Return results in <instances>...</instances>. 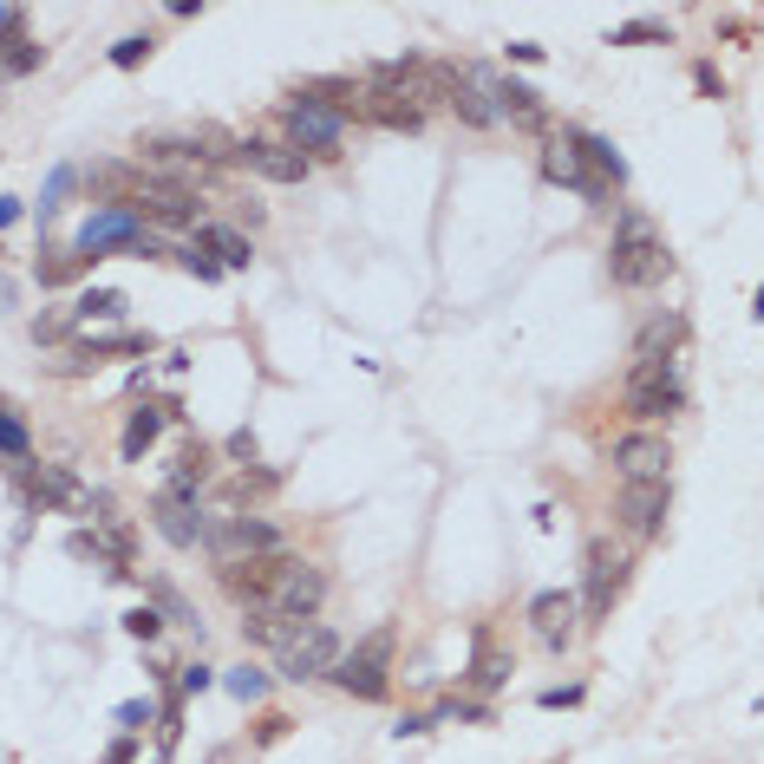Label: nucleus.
<instances>
[{
	"label": "nucleus",
	"instance_id": "1",
	"mask_svg": "<svg viewBox=\"0 0 764 764\" xmlns=\"http://www.w3.org/2000/svg\"><path fill=\"white\" fill-rule=\"evenodd\" d=\"M667 268H674V255H667L660 229H654L641 209H621V222H615V248H608V275H615V288H654V281H667Z\"/></svg>",
	"mask_w": 764,
	"mask_h": 764
},
{
	"label": "nucleus",
	"instance_id": "2",
	"mask_svg": "<svg viewBox=\"0 0 764 764\" xmlns=\"http://www.w3.org/2000/svg\"><path fill=\"white\" fill-rule=\"evenodd\" d=\"M392 641H399L392 628L366 634V641H360L353 654H340V660H334V674H327V680H334L340 693H353V700H386V667H392Z\"/></svg>",
	"mask_w": 764,
	"mask_h": 764
},
{
	"label": "nucleus",
	"instance_id": "3",
	"mask_svg": "<svg viewBox=\"0 0 764 764\" xmlns=\"http://www.w3.org/2000/svg\"><path fill=\"white\" fill-rule=\"evenodd\" d=\"M78 255H105V248H137V255H157V242L144 235V216L131 209V203H105L98 216H85V229H78V242H72Z\"/></svg>",
	"mask_w": 764,
	"mask_h": 764
},
{
	"label": "nucleus",
	"instance_id": "4",
	"mask_svg": "<svg viewBox=\"0 0 764 764\" xmlns=\"http://www.w3.org/2000/svg\"><path fill=\"white\" fill-rule=\"evenodd\" d=\"M203 549L229 569V562H248V556H281V530L262 523V517H229V523L203 530Z\"/></svg>",
	"mask_w": 764,
	"mask_h": 764
},
{
	"label": "nucleus",
	"instance_id": "5",
	"mask_svg": "<svg viewBox=\"0 0 764 764\" xmlns=\"http://www.w3.org/2000/svg\"><path fill=\"white\" fill-rule=\"evenodd\" d=\"M131 209L144 216V222H163V229H183V222H196V190L183 183V177H137V196H131Z\"/></svg>",
	"mask_w": 764,
	"mask_h": 764
},
{
	"label": "nucleus",
	"instance_id": "6",
	"mask_svg": "<svg viewBox=\"0 0 764 764\" xmlns=\"http://www.w3.org/2000/svg\"><path fill=\"white\" fill-rule=\"evenodd\" d=\"M621 399H628V412H634V419H674V412L687 405V386H680V373H674V366H634Z\"/></svg>",
	"mask_w": 764,
	"mask_h": 764
},
{
	"label": "nucleus",
	"instance_id": "7",
	"mask_svg": "<svg viewBox=\"0 0 764 764\" xmlns=\"http://www.w3.org/2000/svg\"><path fill=\"white\" fill-rule=\"evenodd\" d=\"M334 660H340V634L334 628H320V621H307L288 647H281V680H327L334 674Z\"/></svg>",
	"mask_w": 764,
	"mask_h": 764
},
{
	"label": "nucleus",
	"instance_id": "8",
	"mask_svg": "<svg viewBox=\"0 0 764 764\" xmlns=\"http://www.w3.org/2000/svg\"><path fill=\"white\" fill-rule=\"evenodd\" d=\"M281 124H288V150H314V157H334L340 150V137H347V118H334V111H320V105H307V98H294L288 111H281Z\"/></svg>",
	"mask_w": 764,
	"mask_h": 764
},
{
	"label": "nucleus",
	"instance_id": "9",
	"mask_svg": "<svg viewBox=\"0 0 764 764\" xmlns=\"http://www.w3.org/2000/svg\"><path fill=\"white\" fill-rule=\"evenodd\" d=\"M288 569H294V556H248V562H229V569H222V589H229V602H242V608L262 615Z\"/></svg>",
	"mask_w": 764,
	"mask_h": 764
},
{
	"label": "nucleus",
	"instance_id": "10",
	"mask_svg": "<svg viewBox=\"0 0 764 764\" xmlns=\"http://www.w3.org/2000/svg\"><path fill=\"white\" fill-rule=\"evenodd\" d=\"M621 589H628V556L615 543H589V589L575 608H589V621H602V615H615Z\"/></svg>",
	"mask_w": 764,
	"mask_h": 764
},
{
	"label": "nucleus",
	"instance_id": "11",
	"mask_svg": "<svg viewBox=\"0 0 764 764\" xmlns=\"http://www.w3.org/2000/svg\"><path fill=\"white\" fill-rule=\"evenodd\" d=\"M667 464H674V445L660 432H628L615 438V471L621 484H667Z\"/></svg>",
	"mask_w": 764,
	"mask_h": 764
},
{
	"label": "nucleus",
	"instance_id": "12",
	"mask_svg": "<svg viewBox=\"0 0 764 764\" xmlns=\"http://www.w3.org/2000/svg\"><path fill=\"white\" fill-rule=\"evenodd\" d=\"M360 111H366L373 124H386V131H419V124H425V105H419L412 78H379V85L360 98Z\"/></svg>",
	"mask_w": 764,
	"mask_h": 764
},
{
	"label": "nucleus",
	"instance_id": "13",
	"mask_svg": "<svg viewBox=\"0 0 764 764\" xmlns=\"http://www.w3.org/2000/svg\"><path fill=\"white\" fill-rule=\"evenodd\" d=\"M667 510H674V484H621V497H615V517L628 536H660Z\"/></svg>",
	"mask_w": 764,
	"mask_h": 764
},
{
	"label": "nucleus",
	"instance_id": "14",
	"mask_svg": "<svg viewBox=\"0 0 764 764\" xmlns=\"http://www.w3.org/2000/svg\"><path fill=\"white\" fill-rule=\"evenodd\" d=\"M320 595H327V575H320L314 562H294V569L281 575V589L268 595V608H262V615H281V621H314Z\"/></svg>",
	"mask_w": 764,
	"mask_h": 764
},
{
	"label": "nucleus",
	"instance_id": "15",
	"mask_svg": "<svg viewBox=\"0 0 764 764\" xmlns=\"http://www.w3.org/2000/svg\"><path fill=\"white\" fill-rule=\"evenodd\" d=\"M235 163H248V170L268 177V183H301V177H307V157L288 150V144H275V137H242V144H235Z\"/></svg>",
	"mask_w": 764,
	"mask_h": 764
},
{
	"label": "nucleus",
	"instance_id": "16",
	"mask_svg": "<svg viewBox=\"0 0 764 764\" xmlns=\"http://www.w3.org/2000/svg\"><path fill=\"white\" fill-rule=\"evenodd\" d=\"M575 595H562V589H549V595H536L530 602V621H536V641L543 647H569L575 641Z\"/></svg>",
	"mask_w": 764,
	"mask_h": 764
},
{
	"label": "nucleus",
	"instance_id": "17",
	"mask_svg": "<svg viewBox=\"0 0 764 764\" xmlns=\"http://www.w3.org/2000/svg\"><path fill=\"white\" fill-rule=\"evenodd\" d=\"M680 340H687V320H680V314H660V320H647V334L634 340V366H674Z\"/></svg>",
	"mask_w": 764,
	"mask_h": 764
},
{
	"label": "nucleus",
	"instance_id": "18",
	"mask_svg": "<svg viewBox=\"0 0 764 764\" xmlns=\"http://www.w3.org/2000/svg\"><path fill=\"white\" fill-rule=\"evenodd\" d=\"M445 105H451V111H458L464 124H477V131H490V124H497V105H490V78H484V72H471V78H458Z\"/></svg>",
	"mask_w": 764,
	"mask_h": 764
},
{
	"label": "nucleus",
	"instance_id": "19",
	"mask_svg": "<svg viewBox=\"0 0 764 764\" xmlns=\"http://www.w3.org/2000/svg\"><path fill=\"white\" fill-rule=\"evenodd\" d=\"M543 177H549V183H569V190H582L589 203H602V196H608V190H602V183H595V177H589V170L575 163V150H569V137H556V144L543 150Z\"/></svg>",
	"mask_w": 764,
	"mask_h": 764
},
{
	"label": "nucleus",
	"instance_id": "20",
	"mask_svg": "<svg viewBox=\"0 0 764 764\" xmlns=\"http://www.w3.org/2000/svg\"><path fill=\"white\" fill-rule=\"evenodd\" d=\"M196 248L216 262V268H248V235L242 229H229V222H209V229H196Z\"/></svg>",
	"mask_w": 764,
	"mask_h": 764
},
{
	"label": "nucleus",
	"instance_id": "21",
	"mask_svg": "<svg viewBox=\"0 0 764 764\" xmlns=\"http://www.w3.org/2000/svg\"><path fill=\"white\" fill-rule=\"evenodd\" d=\"M150 517H157V530L177 543V549H190V543H203V517H196V504H177V497H163L157 490V504H150Z\"/></svg>",
	"mask_w": 764,
	"mask_h": 764
},
{
	"label": "nucleus",
	"instance_id": "22",
	"mask_svg": "<svg viewBox=\"0 0 764 764\" xmlns=\"http://www.w3.org/2000/svg\"><path fill=\"white\" fill-rule=\"evenodd\" d=\"M490 98H497V118L510 111L517 124H530V131H543V98H536V92H530L523 78H497V85H490Z\"/></svg>",
	"mask_w": 764,
	"mask_h": 764
},
{
	"label": "nucleus",
	"instance_id": "23",
	"mask_svg": "<svg viewBox=\"0 0 764 764\" xmlns=\"http://www.w3.org/2000/svg\"><path fill=\"white\" fill-rule=\"evenodd\" d=\"M157 432H163V412H157V405H137V412H131V425H124V445H118V451H124V464H137V458L157 445Z\"/></svg>",
	"mask_w": 764,
	"mask_h": 764
},
{
	"label": "nucleus",
	"instance_id": "24",
	"mask_svg": "<svg viewBox=\"0 0 764 764\" xmlns=\"http://www.w3.org/2000/svg\"><path fill=\"white\" fill-rule=\"evenodd\" d=\"M504 680H510V660L490 647V634H477V667H471V687H477V693H497Z\"/></svg>",
	"mask_w": 764,
	"mask_h": 764
},
{
	"label": "nucleus",
	"instance_id": "25",
	"mask_svg": "<svg viewBox=\"0 0 764 764\" xmlns=\"http://www.w3.org/2000/svg\"><path fill=\"white\" fill-rule=\"evenodd\" d=\"M85 268H92V255H78V248H52V255L39 262V281H46V288H65V281L85 275Z\"/></svg>",
	"mask_w": 764,
	"mask_h": 764
},
{
	"label": "nucleus",
	"instance_id": "26",
	"mask_svg": "<svg viewBox=\"0 0 764 764\" xmlns=\"http://www.w3.org/2000/svg\"><path fill=\"white\" fill-rule=\"evenodd\" d=\"M72 314H78V320H118V314H124V294H118V288H85Z\"/></svg>",
	"mask_w": 764,
	"mask_h": 764
},
{
	"label": "nucleus",
	"instance_id": "27",
	"mask_svg": "<svg viewBox=\"0 0 764 764\" xmlns=\"http://www.w3.org/2000/svg\"><path fill=\"white\" fill-rule=\"evenodd\" d=\"M111 353H150V334H118V340H78L72 360H111Z\"/></svg>",
	"mask_w": 764,
	"mask_h": 764
},
{
	"label": "nucleus",
	"instance_id": "28",
	"mask_svg": "<svg viewBox=\"0 0 764 764\" xmlns=\"http://www.w3.org/2000/svg\"><path fill=\"white\" fill-rule=\"evenodd\" d=\"M92 190L124 196V190H137V170H124V163H98V170H92Z\"/></svg>",
	"mask_w": 764,
	"mask_h": 764
},
{
	"label": "nucleus",
	"instance_id": "29",
	"mask_svg": "<svg viewBox=\"0 0 764 764\" xmlns=\"http://www.w3.org/2000/svg\"><path fill=\"white\" fill-rule=\"evenodd\" d=\"M275 484H281V477H275V471H242V477H235V484H229V504H248V497H268V490H275Z\"/></svg>",
	"mask_w": 764,
	"mask_h": 764
},
{
	"label": "nucleus",
	"instance_id": "30",
	"mask_svg": "<svg viewBox=\"0 0 764 764\" xmlns=\"http://www.w3.org/2000/svg\"><path fill=\"white\" fill-rule=\"evenodd\" d=\"M660 39H667V26H660V20H634V26H621V33H615V46H660Z\"/></svg>",
	"mask_w": 764,
	"mask_h": 764
},
{
	"label": "nucleus",
	"instance_id": "31",
	"mask_svg": "<svg viewBox=\"0 0 764 764\" xmlns=\"http://www.w3.org/2000/svg\"><path fill=\"white\" fill-rule=\"evenodd\" d=\"M124 634H131V641H157V634H163L157 608H131V615H124Z\"/></svg>",
	"mask_w": 764,
	"mask_h": 764
},
{
	"label": "nucleus",
	"instance_id": "32",
	"mask_svg": "<svg viewBox=\"0 0 764 764\" xmlns=\"http://www.w3.org/2000/svg\"><path fill=\"white\" fill-rule=\"evenodd\" d=\"M0 451H7V458H20V464H26V425H20V419H13V412H0Z\"/></svg>",
	"mask_w": 764,
	"mask_h": 764
},
{
	"label": "nucleus",
	"instance_id": "33",
	"mask_svg": "<svg viewBox=\"0 0 764 764\" xmlns=\"http://www.w3.org/2000/svg\"><path fill=\"white\" fill-rule=\"evenodd\" d=\"M137 59H150V33H131L111 46V65H137Z\"/></svg>",
	"mask_w": 764,
	"mask_h": 764
},
{
	"label": "nucleus",
	"instance_id": "34",
	"mask_svg": "<svg viewBox=\"0 0 764 764\" xmlns=\"http://www.w3.org/2000/svg\"><path fill=\"white\" fill-rule=\"evenodd\" d=\"M262 687H268V680H262L255 667H235V674H229V693H235V700H262Z\"/></svg>",
	"mask_w": 764,
	"mask_h": 764
},
{
	"label": "nucleus",
	"instance_id": "35",
	"mask_svg": "<svg viewBox=\"0 0 764 764\" xmlns=\"http://www.w3.org/2000/svg\"><path fill=\"white\" fill-rule=\"evenodd\" d=\"M118 726H124V739L144 732V726H150V700H124V706H118Z\"/></svg>",
	"mask_w": 764,
	"mask_h": 764
},
{
	"label": "nucleus",
	"instance_id": "36",
	"mask_svg": "<svg viewBox=\"0 0 764 764\" xmlns=\"http://www.w3.org/2000/svg\"><path fill=\"white\" fill-rule=\"evenodd\" d=\"M13 46H20V52H7V72H33V65L46 59V52H39L33 39H13Z\"/></svg>",
	"mask_w": 764,
	"mask_h": 764
},
{
	"label": "nucleus",
	"instance_id": "37",
	"mask_svg": "<svg viewBox=\"0 0 764 764\" xmlns=\"http://www.w3.org/2000/svg\"><path fill=\"white\" fill-rule=\"evenodd\" d=\"M65 190H72V170H65V163H59V170H52V183H46V203H39V216H52V209H59V196H65Z\"/></svg>",
	"mask_w": 764,
	"mask_h": 764
},
{
	"label": "nucleus",
	"instance_id": "38",
	"mask_svg": "<svg viewBox=\"0 0 764 764\" xmlns=\"http://www.w3.org/2000/svg\"><path fill=\"white\" fill-rule=\"evenodd\" d=\"M183 268H190V275H196V281H216V275H222V268H216V262H209V255H203V248H190V255H183Z\"/></svg>",
	"mask_w": 764,
	"mask_h": 764
},
{
	"label": "nucleus",
	"instance_id": "39",
	"mask_svg": "<svg viewBox=\"0 0 764 764\" xmlns=\"http://www.w3.org/2000/svg\"><path fill=\"white\" fill-rule=\"evenodd\" d=\"M209 687V667H183V680H177V693H203Z\"/></svg>",
	"mask_w": 764,
	"mask_h": 764
},
{
	"label": "nucleus",
	"instance_id": "40",
	"mask_svg": "<svg viewBox=\"0 0 764 764\" xmlns=\"http://www.w3.org/2000/svg\"><path fill=\"white\" fill-rule=\"evenodd\" d=\"M229 458H255V432H229Z\"/></svg>",
	"mask_w": 764,
	"mask_h": 764
},
{
	"label": "nucleus",
	"instance_id": "41",
	"mask_svg": "<svg viewBox=\"0 0 764 764\" xmlns=\"http://www.w3.org/2000/svg\"><path fill=\"white\" fill-rule=\"evenodd\" d=\"M582 700V687H556V693H543V706H575Z\"/></svg>",
	"mask_w": 764,
	"mask_h": 764
},
{
	"label": "nucleus",
	"instance_id": "42",
	"mask_svg": "<svg viewBox=\"0 0 764 764\" xmlns=\"http://www.w3.org/2000/svg\"><path fill=\"white\" fill-rule=\"evenodd\" d=\"M13 222H20V203H13V196H0V229H13Z\"/></svg>",
	"mask_w": 764,
	"mask_h": 764
},
{
	"label": "nucleus",
	"instance_id": "43",
	"mask_svg": "<svg viewBox=\"0 0 764 764\" xmlns=\"http://www.w3.org/2000/svg\"><path fill=\"white\" fill-rule=\"evenodd\" d=\"M105 764H131V739H118V745L105 752Z\"/></svg>",
	"mask_w": 764,
	"mask_h": 764
},
{
	"label": "nucleus",
	"instance_id": "44",
	"mask_svg": "<svg viewBox=\"0 0 764 764\" xmlns=\"http://www.w3.org/2000/svg\"><path fill=\"white\" fill-rule=\"evenodd\" d=\"M0 46H13V39H0Z\"/></svg>",
	"mask_w": 764,
	"mask_h": 764
}]
</instances>
